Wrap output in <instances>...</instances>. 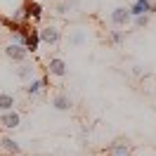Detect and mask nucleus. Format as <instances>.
<instances>
[{
    "label": "nucleus",
    "instance_id": "1",
    "mask_svg": "<svg viewBox=\"0 0 156 156\" xmlns=\"http://www.w3.org/2000/svg\"><path fill=\"white\" fill-rule=\"evenodd\" d=\"M2 52H5V57H7V59L19 62V64L29 59V48H26L24 43H17V40H10V43L5 45V50H2Z\"/></svg>",
    "mask_w": 156,
    "mask_h": 156
},
{
    "label": "nucleus",
    "instance_id": "2",
    "mask_svg": "<svg viewBox=\"0 0 156 156\" xmlns=\"http://www.w3.org/2000/svg\"><path fill=\"white\" fill-rule=\"evenodd\" d=\"M40 31V43L43 45H50V48H55L62 43V29H59L57 24H45Z\"/></svg>",
    "mask_w": 156,
    "mask_h": 156
},
{
    "label": "nucleus",
    "instance_id": "3",
    "mask_svg": "<svg viewBox=\"0 0 156 156\" xmlns=\"http://www.w3.org/2000/svg\"><path fill=\"white\" fill-rule=\"evenodd\" d=\"M109 21L116 29H126L128 24H133V12H130V7H114L109 14Z\"/></svg>",
    "mask_w": 156,
    "mask_h": 156
},
{
    "label": "nucleus",
    "instance_id": "4",
    "mask_svg": "<svg viewBox=\"0 0 156 156\" xmlns=\"http://www.w3.org/2000/svg\"><path fill=\"white\" fill-rule=\"evenodd\" d=\"M130 12H133V17H137V14H156V0H133Z\"/></svg>",
    "mask_w": 156,
    "mask_h": 156
},
{
    "label": "nucleus",
    "instance_id": "5",
    "mask_svg": "<svg viewBox=\"0 0 156 156\" xmlns=\"http://www.w3.org/2000/svg\"><path fill=\"white\" fill-rule=\"evenodd\" d=\"M0 126L7 128V130H17V128H21V114L17 111V109L2 111V114H0Z\"/></svg>",
    "mask_w": 156,
    "mask_h": 156
},
{
    "label": "nucleus",
    "instance_id": "6",
    "mask_svg": "<svg viewBox=\"0 0 156 156\" xmlns=\"http://www.w3.org/2000/svg\"><path fill=\"white\" fill-rule=\"evenodd\" d=\"M45 88H48V78H31L29 83H26V88H24V92L29 97H38Z\"/></svg>",
    "mask_w": 156,
    "mask_h": 156
},
{
    "label": "nucleus",
    "instance_id": "7",
    "mask_svg": "<svg viewBox=\"0 0 156 156\" xmlns=\"http://www.w3.org/2000/svg\"><path fill=\"white\" fill-rule=\"evenodd\" d=\"M48 73H50V76H55V78L66 76V62H64L62 57H52L48 62Z\"/></svg>",
    "mask_w": 156,
    "mask_h": 156
},
{
    "label": "nucleus",
    "instance_id": "8",
    "mask_svg": "<svg viewBox=\"0 0 156 156\" xmlns=\"http://www.w3.org/2000/svg\"><path fill=\"white\" fill-rule=\"evenodd\" d=\"M88 43V33L83 29H73L69 31V38H66V45H73V48H78V45H85Z\"/></svg>",
    "mask_w": 156,
    "mask_h": 156
},
{
    "label": "nucleus",
    "instance_id": "9",
    "mask_svg": "<svg viewBox=\"0 0 156 156\" xmlns=\"http://www.w3.org/2000/svg\"><path fill=\"white\" fill-rule=\"evenodd\" d=\"M0 149H2L5 154H10V156H14V154H21V147H19V142H17V140H12V137H0Z\"/></svg>",
    "mask_w": 156,
    "mask_h": 156
},
{
    "label": "nucleus",
    "instance_id": "10",
    "mask_svg": "<svg viewBox=\"0 0 156 156\" xmlns=\"http://www.w3.org/2000/svg\"><path fill=\"white\" fill-rule=\"evenodd\" d=\"M71 104H73V102H71V97H69L66 92H57V95L52 97V107L57 109V111H69Z\"/></svg>",
    "mask_w": 156,
    "mask_h": 156
},
{
    "label": "nucleus",
    "instance_id": "11",
    "mask_svg": "<svg viewBox=\"0 0 156 156\" xmlns=\"http://www.w3.org/2000/svg\"><path fill=\"white\" fill-rule=\"evenodd\" d=\"M24 45L29 48V52H36V50H38V45H40V31L31 26L29 33H26V38H24Z\"/></svg>",
    "mask_w": 156,
    "mask_h": 156
},
{
    "label": "nucleus",
    "instance_id": "12",
    "mask_svg": "<svg viewBox=\"0 0 156 156\" xmlns=\"http://www.w3.org/2000/svg\"><path fill=\"white\" fill-rule=\"evenodd\" d=\"M26 12H29V21H31V24H36V21L43 17V7H40V2H36V0H29Z\"/></svg>",
    "mask_w": 156,
    "mask_h": 156
},
{
    "label": "nucleus",
    "instance_id": "13",
    "mask_svg": "<svg viewBox=\"0 0 156 156\" xmlns=\"http://www.w3.org/2000/svg\"><path fill=\"white\" fill-rule=\"evenodd\" d=\"M111 156H130V144L126 140H116L111 144Z\"/></svg>",
    "mask_w": 156,
    "mask_h": 156
},
{
    "label": "nucleus",
    "instance_id": "14",
    "mask_svg": "<svg viewBox=\"0 0 156 156\" xmlns=\"http://www.w3.org/2000/svg\"><path fill=\"white\" fill-rule=\"evenodd\" d=\"M17 76H19L21 80H26V83H29L31 78L36 76V66H33V64H26V62H21V66L17 69Z\"/></svg>",
    "mask_w": 156,
    "mask_h": 156
},
{
    "label": "nucleus",
    "instance_id": "15",
    "mask_svg": "<svg viewBox=\"0 0 156 156\" xmlns=\"http://www.w3.org/2000/svg\"><path fill=\"white\" fill-rule=\"evenodd\" d=\"M14 107H17L14 95H10V92H0V114H2V111H12Z\"/></svg>",
    "mask_w": 156,
    "mask_h": 156
},
{
    "label": "nucleus",
    "instance_id": "16",
    "mask_svg": "<svg viewBox=\"0 0 156 156\" xmlns=\"http://www.w3.org/2000/svg\"><path fill=\"white\" fill-rule=\"evenodd\" d=\"M78 7V0H62V2H57V14H62V17H66L69 12H73Z\"/></svg>",
    "mask_w": 156,
    "mask_h": 156
},
{
    "label": "nucleus",
    "instance_id": "17",
    "mask_svg": "<svg viewBox=\"0 0 156 156\" xmlns=\"http://www.w3.org/2000/svg\"><path fill=\"white\" fill-rule=\"evenodd\" d=\"M149 21H151V14H137V17H133V26L135 29H147Z\"/></svg>",
    "mask_w": 156,
    "mask_h": 156
},
{
    "label": "nucleus",
    "instance_id": "18",
    "mask_svg": "<svg viewBox=\"0 0 156 156\" xmlns=\"http://www.w3.org/2000/svg\"><path fill=\"white\" fill-rule=\"evenodd\" d=\"M126 38H128V31H121V29H116V31H111V33H109V40H111L114 45L126 43Z\"/></svg>",
    "mask_w": 156,
    "mask_h": 156
},
{
    "label": "nucleus",
    "instance_id": "19",
    "mask_svg": "<svg viewBox=\"0 0 156 156\" xmlns=\"http://www.w3.org/2000/svg\"><path fill=\"white\" fill-rule=\"evenodd\" d=\"M133 73H135V76H142V73H144V66H142V64H135V66H133Z\"/></svg>",
    "mask_w": 156,
    "mask_h": 156
},
{
    "label": "nucleus",
    "instance_id": "20",
    "mask_svg": "<svg viewBox=\"0 0 156 156\" xmlns=\"http://www.w3.org/2000/svg\"><path fill=\"white\" fill-rule=\"evenodd\" d=\"M2 29H5V21L0 19V33H2Z\"/></svg>",
    "mask_w": 156,
    "mask_h": 156
},
{
    "label": "nucleus",
    "instance_id": "21",
    "mask_svg": "<svg viewBox=\"0 0 156 156\" xmlns=\"http://www.w3.org/2000/svg\"><path fill=\"white\" fill-rule=\"evenodd\" d=\"M14 156H19V154H14Z\"/></svg>",
    "mask_w": 156,
    "mask_h": 156
}]
</instances>
